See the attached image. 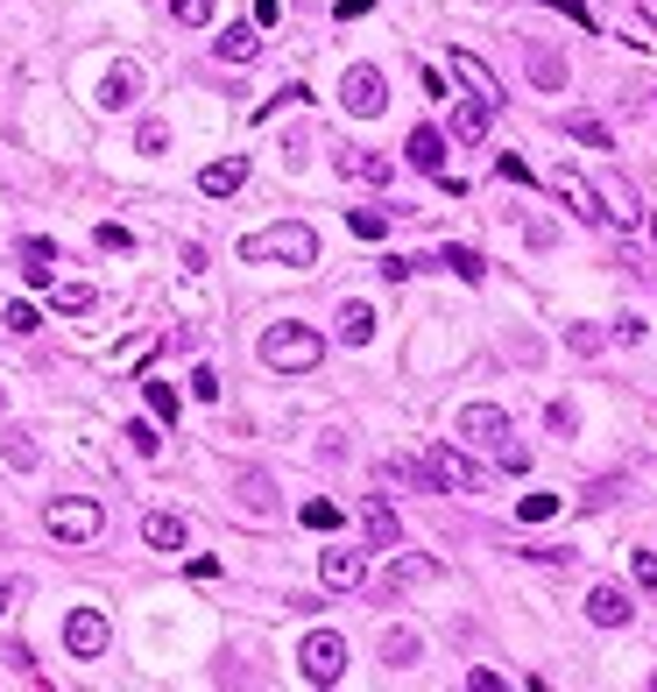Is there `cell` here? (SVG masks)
<instances>
[{"mask_svg":"<svg viewBox=\"0 0 657 692\" xmlns=\"http://www.w3.org/2000/svg\"><path fill=\"white\" fill-rule=\"evenodd\" d=\"M439 262H445V269H453V276H459V283H481V276H488V262H481V254H474V248H467V240H445V254H439Z\"/></svg>","mask_w":657,"mask_h":692,"instance_id":"24","label":"cell"},{"mask_svg":"<svg viewBox=\"0 0 657 692\" xmlns=\"http://www.w3.org/2000/svg\"><path fill=\"white\" fill-rule=\"evenodd\" d=\"M107 643H114L107 615L99 608H71V622H64V651L71 657H107Z\"/></svg>","mask_w":657,"mask_h":692,"instance_id":"7","label":"cell"},{"mask_svg":"<svg viewBox=\"0 0 657 692\" xmlns=\"http://www.w3.org/2000/svg\"><path fill=\"white\" fill-rule=\"evenodd\" d=\"M14 594H22V586H8V580H0V615H8V608H14Z\"/></svg>","mask_w":657,"mask_h":692,"instance_id":"48","label":"cell"},{"mask_svg":"<svg viewBox=\"0 0 657 692\" xmlns=\"http://www.w3.org/2000/svg\"><path fill=\"white\" fill-rule=\"evenodd\" d=\"M559 516V494H524V523H545Z\"/></svg>","mask_w":657,"mask_h":692,"instance_id":"39","label":"cell"},{"mask_svg":"<svg viewBox=\"0 0 657 692\" xmlns=\"http://www.w3.org/2000/svg\"><path fill=\"white\" fill-rule=\"evenodd\" d=\"M551 184H559V199L573 205L580 219H594V227H601V219H608V213H601V191H594V184H587V177H580V170H559V177H551Z\"/></svg>","mask_w":657,"mask_h":692,"instance_id":"11","label":"cell"},{"mask_svg":"<svg viewBox=\"0 0 657 692\" xmlns=\"http://www.w3.org/2000/svg\"><path fill=\"white\" fill-rule=\"evenodd\" d=\"M0 403H8V389H0Z\"/></svg>","mask_w":657,"mask_h":692,"instance_id":"49","label":"cell"},{"mask_svg":"<svg viewBox=\"0 0 657 692\" xmlns=\"http://www.w3.org/2000/svg\"><path fill=\"white\" fill-rule=\"evenodd\" d=\"M134 93H142V71H134V64H114L107 79H99V107H107V114L134 107Z\"/></svg>","mask_w":657,"mask_h":692,"instance_id":"14","label":"cell"},{"mask_svg":"<svg viewBox=\"0 0 657 692\" xmlns=\"http://www.w3.org/2000/svg\"><path fill=\"white\" fill-rule=\"evenodd\" d=\"M382 99H390V85H382V71H375V64H354L347 79H339V107H347V114L375 120V114H382Z\"/></svg>","mask_w":657,"mask_h":692,"instance_id":"6","label":"cell"},{"mask_svg":"<svg viewBox=\"0 0 657 692\" xmlns=\"http://www.w3.org/2000/svg\"><path fill=\"white\" fill-rule=\"evenodd\" d=\"M439 565L431 559H417V551H403V559H390V573H382V594H403V586H425Z\"/></svg>","mask_w":657,"mask_h":692,"instance_id":"19","label":"cell"},{"mask_svg":"<svg viewBox=\"0 0 657 692\" xmlns=\"http://www.w3.org/2000/svg\"><path fill=\"white\" fill-rule=\"evenodd\" d=\"M163 148H170V128H163V120H142V156H163Z\"/></svg>","mask_w":657,"mask_h":692,"instance_id":"38","label":"cell"},{"mask_svg":"<svg viewBox=\"0 0 657 692\" xmlns=\"http://www.w3.org/2000/svg\"><path fill=\"white\" fill-rule=\"evenodd\" d=\"M333 523H339L333 502H304V530H333Z\"/></svg>","mask_w":657,"mask_h":692,"instance_id":"40","label":"cell"},{"mask_svg":"<svg viewBox=\"0 0 657 692\" xmlns=\"http://www.w3.org/2000/svg\"><path fill=\"white\" fill-rule=\"evenodd\" d=\"M142 396H148V417H156V425H177V389L163 382V374H148Z\"/></svg>","mask_w":657,"mask_h":692,"instance_id":"26","label":"cell"},{"mask_svg":"<svg viewBox=\"0 0 657 692\" xmlns=\"http://www.w3.org/2000/svg\"><path fill=\"white\" fill-rule=\"evenodd\" d=\"M361 530H368V545H375V551H396L403 523H396V509H390V502H368V509H361Z\"/></svg>","mask_w":657,"mask_h":692,"instance_id":"18","label":"cell"},{"mask_svg":"<svg viewBox=\"0 0 657 692\" xmlns=\"http://www.w3.org/2000/svg\"><path fill=\"white\" fill-rule=\"evenodd\" d=\"M410 170L445 177V134L439 128H410Z\"/></svg>","mask_w":657,"mask_h":692,"instance_id":"16","label":"cell"},{"mask_svg":"<svg viewBox=\"0 0 657 692\" xmlns=\"http://www.w3.org/2000/svg\"><path fill=\"white\" fill-rule=\"evenodd\" d=\"M453 431L467 445H510V417H502L495 403H467V410L453 417Z\"/></svg>","mask_w":657,"mask_h":692,"instance_id":"8","label":"cell"},{"mask_svg":"<svg viewBox=\"0 0 657 692\" xmlns=\"http://www.w3.org/2000/svg\"><path fill=\"white\" fill-rule=\"evenodd\" d=\"M128 445H134V453H148V460L163 453V439H156V425H148V417H134V425H128Z\"/></svg>","mask_w":657,"mask_h":692,"instance_id":"33","label":"cell"},{"mask_svg":"<svg viewBox=\"0 0 657 692\" xmlns=\"http://www.w3.org/2000/svg\"><path fill=\"white\" fill-rule=\"evenodd\" d=\"M339 339L368 346V339H375V311H368V305H339Z\"/></svg>","mask_w":657,"mask_h":692,"instance_id":"25","label":"cell"},{"mask_svg":"<svg viewBox=\"0 0 657 692\" xmlns=\"http://www.w3.org/2000/svg\"><path fill=\"white\" fill-rule=\"evenodd\" d=\"M241 184H248V163H241V156H227V163H205V170H199V191H213V199H234Z\"/></svg>","mask_w":657,"mask_h":692,"instance_id":"17","label":"cell"},{"mask_svg":"<svg viewBox=\"0 0 657 692\" xmlns=\"http://www.w3.org/2000/svg\"><path fill=\"white\" fill-rule=\"evenodd\" d=\"M488 114H495L488 99H459V107H453V142H481V134H488Z\"/></svg>","mask_w":657,"mask_h":692,"instance_id":"21","label":"cell"},{"mask_svg":"<svg viewBox=\"0 0 657 692\" xmlns=\"http://www.w3.org/2000/svg\"><path fill=\"white\" fill-rule=\"evenodd\" d=\"M453 79L467 85L474 99H488V107H502V79H495V71H488V64H481V57H474V50H453Z\"/></svg>","mask_w":657,"mask_h":692,"instance_id":"9","label":"cell"},{"mask_svg":"<svg viewBox=\"0 0 657 692\" xmlns=\"http://www.w3.org/2000/svg\"><path fill=\"white\" fill-rule=\"evenodd\" d=\"M565 134H573V142H587V148H601V156L616 148V134H608L594 114H565Z\"/></svg>","mask_w":657,"mask_h":692,"instance_id":"27","label":"cell"},{"mask_svg":"<svg viewBox=\"0 0 657 692\" xmlns=\"http://www.w3.org/2000/svg\"><path fill=\"white\" fill-rule=\"evenodd\" d=\"M545 425L559 431V439H573V431H580V410H573V403H551V410H545Z\"/></svg>","mask_w":657,"mask_h":692,"instance_id":"36","label":"cell"},{"mask_svg":"<svg viewBox=\"0 0 657 692\" xmlns=\"http://www.w3.org/2000/svg\"><path fill=\"white\" fill-rule=\"evenodd\" d=\"M551 8H559V14H573V22H580V28H594V14H587V0H551Z\"/></svg>","mask_w":657,"mask_h":692,"instance_id":"45","label":"cell"},{"mask_svg":"<svg viewBox=\"0 0 657 692\" xmlns=\"http://www.w3.org/2000/svg\"><path fill=\"white\" fill-rule=\"evenodd\" d=\"M650 234H657V219H650Z\"/></svg>","mask_w":657,"mask_h":692,"instance_id":"50","label":"cell"},{"mask_svg":"<svg viewBox=\"0 0 657 692\" xmlns=\"http://www.w3.org/2000/svg\"><path fill=\"white\" fill-rule=\"evenodd\" d=\"M234 488H241V509H248V516H268V474H241Z\"/></svg>","mask_w":657,"mask_h":692,"instance_id":"29","label":"cell"},{"mask_svg":"<svg viewBox=\"0 0 657 692\" xmlns=\"http://www.w3.org/2000/svg\"><path fill=\"white\" fill-rule=\"evenodd\" d=\"M347 227L361 234V240H382V234H390V213H375V205H361V213H347Z\"/></svg>","mask_w":657,"mask_h":692,"instance_id":"31","label":"cell"},{"mask_svg":"<svg viewBox=\"0 0 657 692\" xmlns=\"http://www.w3.org/2000/svg\"><path fill=\"white\" fill-rule=\"evenodd\" d=\"M382 276H390V283H410L417 262H410V254H390V262H382Z\"/></svg>","mask_w":657,"mask_h":692,"instance_id":"43","label":"cell"},{"mask_svg":"<svg viewBox=\"0 0 657 692\" xmlns=\"http://www.w3.org/2000/svg\"><path fill=\"white\" fill-rule=\"evenodd\" d=\"M565 346L573 354H601V325H565Z\"/></svg>","mask_w":657,"mask_h":692,"instance_id":"35","label":"cell"},{"mask_svg":"<svg viewBox=\"0 0 657 692\" xmlns=\"http://www.w3.org/2000/svg\"><path fill=\"white\" fill-rule=\"evenodd\" d=\"M495 177H502V184H530V163H524V156H502Z\"/></svg>","mask_w":657,"mask_h":692,"instance_id":"41","label":"cell"},{"mask_svg":"<svg viewBox=\"0 0 657 692\" xmlns=\"http://www.w3.org/2000/svg\"><path fill=\"white\" fill-rule=\"evenodd\" d=\"M213 50H219V57H227V64H248V57H255V50H262V43H255V28H227V36H219V43H213Z\"/></svg>","mask_w":657,"mask_h":692,"instance_id":"28","label":"cell"},{"mask_svg":"<svg viewBox=\"0 0 657 692\" xmlns=\"http://www.w3.org/2000/svg\"><path fill=\"white\" fill-rule=\"evenodd\" d=\"M630 594H622V586H594V594H587V622L594 629H622V622H630Z\"/></svg>","mask_w":657,"mask_h":692,"instance_id":"12","label":"cell"},{"mask_svg":"<svg viewBox=\"0 0 657 692\" xmlns=\"http://www.w3.org/2000/svg\"><path fill=\"white\" fill-rule=\"evenodd\" d=\"M262 360L276 374H311L325 360V339L311 333V325H297V319H283V325H268L262 333Z\"/></svg>","mask_w":657,"mask_h":692,"instance_id":"2","label":"cell"},{"mask_svg":"<svg viewBox=\"0 0 657 692\" xmlns=\"http://www.w3.org/2000/svg\"><path fill=\"white\" fill-rule=\"evenodd\" d=\"M0 460H8L14 474H36V466H43V445L28 439V431H0Z\"/></svg>","mask_w":657,"mask_h":692,"instance_id":"20","label":"cell"},{"mask_svg":"<svg viewBox=\"0 0 657 692\" xmlns=\"http://www.w3.org/2000/svg\"><path fill=\"white\" fill-rule=\"evenodd\" d=\"M99 297H93V283H57V311H71V319H79V311H93Z\"/></svg>","mask_w":657,"mask_h":692,"instance_id":"30","label":"cell"},{"mask_svg":"<svg viewBox=\"0 0 657 692\" xmlns=\"http://www.w3.org/2000/svg\"><path fill=\"white\" fill-rule=\"evenodd\" d=\"M191 396H199V403H219V374L199 368V374H191Z\"/></svg>","mask_w":657,"mask_h":692,"instance_id":"42","label":"cell"},{"mask_svg":"<svg viewBox=\"0 0 657 692\" xmlns=\"http://www.w3.org/2000/svg\"><path fill=\"white\" fill-rule=\"evenodd\" d=\"M297 665H304L311 685H339V679H347V643H339L333 629H311L304 651H297Z\"/></svg>","mask_w":657,"mask_h":692,"instance_id":"4","label":"cell"},{"mask_svg":"<svg viewBox=\"0 0 657 692\" xmlns=\"http://www.w3.org/2000/svg\"><path fill=\"white\" fill-rule=\"evenodd\" d=\"M630 573H636L644 594H657V551H630Z\"/></svg>","mask_w":657,"mask_h":692,"instance_id":"34","label":"cell"},{"mask_svg":"<svg viewBox=\"0 0 657 692\" xmlns=\"http://www.w3.org/2000/svg\"><path fill=\"white\" fill-rule=\"evenodd\" d=\"M319 580L333 586V594H354V586L368 580V559H361V551H325V559H319Z\"/></svg>","mask_w":657,"mask_h":692,"instance_id":"10","label":"cell"},{"mask_svg":"<svg viewBox=\"0 0 657 692\" xmlns=\"http://www.w3.org/2000/svg\"><path fill=\"white\" fill-rule=\"evenodd\" d=\"M99 248H107V254H128V227H99Z\"/></svg>","mask_w":657,"mask_h":692,"instance_id":"44","label":"cell"},{"mask_svg":"<svg viewBox=\"0 0 657 692\" xmlns=\"http://www.w3.org/2000/svg\"><path fill=\"white\" fill-rule=\"evenodd\" d=\"M417 651H425V643H417V629H382V665H390V671L417 665Z\"/></svg>","mask_w":657,"mask_h":692,"instance_id":"22","label":"cell"},{"mask_svg":"<svg viewBox=\"0 0 657 692\" xmlns=\"http://www.w3.org/2000/svg\"><path fill=\"white\" fill-rule=\"evenodd\" d=\"M170 14L184 28H205V22H213V0H170Z\"/></svg>","mask_w":657,"mask_h":692,"instance_id":"32","label":"cell"},{"mask_svg":"<svg viewBox=\"0 0 657 692\" xmlns=\"http://www.w3.org/2000/svg\"><path fill=\"white\" fill-rule=\"evenodd\" d=\"M524 57H530V79L545 85V93H559V85H565V57H559V50H545V43H530Z\"/></svg>","mask_w":657,"mask_h":692,"instance_id":"23","label":"cell"},{"mask_svg":"<svg viewBox=\"0 0 657 692\" xmlns=\"http://www.w3.org/2000/svg\"><path fill=\"white\" fill-rule=\"evenodd\" d=\"M241 262H290V269H311L319 262V234L304 219H283V227H262L241 240Z\"/></svg>","mask_w":657,"mask_h":692,"instance_id":"1","label":"cell"},{"mask_svg":"<svg viewBox=\"0 0 657 692\" xmlns=\"http://www.w3.org/2000/svg\"><path fill=\"white\" fill-rule=\"evenodd\" d=\"M276 14H283V0H255V22H262V28L276 22Z\"/></svg>","mask_w":657,"mask_h":692,"instance_id":"46","label":"cell"},{"mask_svg":"<svg viewBox=\"0 0 657 692\" xmlns=\"http://www.w3.org/2000/svg\"><path fill=\"white\" fill-rule=\"evenodd\" d=\"M0 325H8V333H36V305H8Z\"/></svg>","mask_w":657,"mask_h":692,"instance_id":"37","label":"cell"},{"mask_svg":"<svg viewBox=\"0 0 657 692\" xmlns=\"http://www.w3.org/2000/svg\"><path fill=\"white\" fill-rule=\"evenodd\" d=\"M339 177H361V184H390L396 163L375 156V148H339Z\"/></svg>","mask_w":657,"mask_h":692,"instance_id":"13","label":"cell"},{"mask_svg":"<svg viewBox=\"0 0 657 692\" xmlns=\"http://www.w3.org/2000/svg\"><path fill=\"white\" fill-rule=\"evenodd\" d=\"M142 537H148V551H184L191 523H184V516H170V509H156V516H142Z\"/></svg>","mask_w":657,"mask_h":692,"instance_id":"15","label":"cell"},{"mask_svg":"<svg viewBox=\"0 0 657 692\" xmlns=\"http://www.w3.org/2000/svg\"><path fill=\"white\" fill-rule=\"evenodd\" d=\"M43 523H50L57 545H93V537L107 530V509H99L93 494H71V502H50V509H43Z\"/></svg>","mask_w":657,"mask_h":692,"instance_id":"3","label":"cell"},{"mask_svg":"<svg viewBox=\"0 0 657 692\" xmlns=\"http://www.w3.org/2000/svg\"><path fill=\"white\" fill-rule=\"evenodd\" d=\"M425 466H431V488H445V494H481V480H488L459 445H431Z\"/></svg>","mask_w":657,"mask_h":692,"instance_id":"5","label":"cell"},{"mask_svg":"<svg viewBox=\"0 0 657 692\" xmlns=\"http://www.w3.org/2000/svg\"><path fill=\"white\" fill-rule=\"evenodd\" d=\"M375 0H339V22H354V14H368Z\"/></svg>","mask_w":657,"mask_h":692,"instance_id":"47","label":"cell"}]
</instances>
